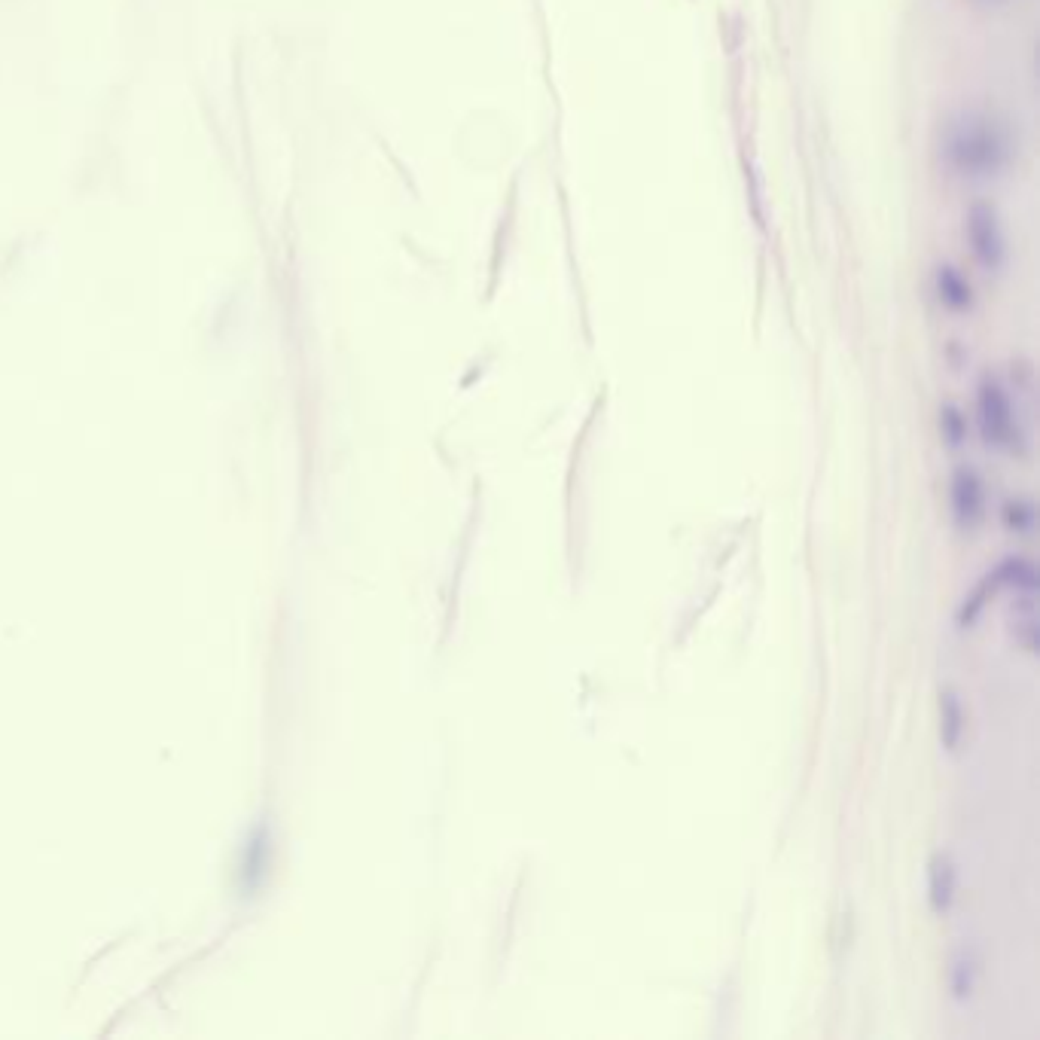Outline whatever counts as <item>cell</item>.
<instances>
[{
	"label": "cell",
	"instance_id": "6",
	"mask_svg": "<svg viewBox=\"0 0 1040 1040\" xmlns=\"http://www.w3.org/2000/svg\"><path fill=\"white\" fill-rule=\"evenodd\" d=\"M964 736V708L955 690H943L940 693V739L949 751L958 748Z\"/></svg>",
	"mask_w": 1040,
	"mask_h": 1040
},
{
	"label": "cell",
	"instance_id": "8",
	"mask_svg": "<svg viewBox=\"0 0 1040 1040\" xmlns=\"http://www.w3.org/2000/svg\"><path fill=\"white\" fill-rule=\"evenodd\" d=\"M976 986V958L970 949H958L949 967V989L958 1001H967Z\"/></svg>",
	"mask_w": 1040,
	"mask_h": 1040
},
{
	"label": "cell",
	"instance_id": "10",
	"mask_svg": "<svg viewBox=\"0 0 1040 1040\" xmlns=\"http://www.w3.org/2000/svg\"><path fill=\"white\" fill-rule=\"evenodd\" d=\"M998 574L995 571H989L986 574V580L980 583V586H976L970 595H967V601H964V607H961V626H970L976 617H980V610L986 607V601L998 592Z\"/></svg>",
	"mask_w": 1040,
	"mask_h": 1040
},
{
	"label": "cell",
	"instance_id": "4",
	"mask_svg": "<svg viewBox=\"0 0 1040 1040\" xmlns=\"http://www.w3.org/2000/svg\"><path fill=\"white\" fill-rule=\"evenodd\" d=\"M949 501H952L955 519L964 531H973L976 525H980L986 516V485H983L980 473H976L973 467H958L952 473Z\"/></svg>",
	"mask_w": 1040,
	"mask_h": 1040
},
{
	"label": "cell",
	"instance_id": "2",
	"mask_svg": "<svg viewBox=\"0 0 1040 1040\" xmlns=\"http://www.w3.org/2000/svg\"><path fill=\"white\" fill-rule=\"evenodd\" d=\"M976 406H980V424H983V437L1013 455V458H1025V434H1022V424L1016 418V409H1013V400L1010 394L1004 391V385L992 376H986L980 382V391H976Z\"/></svg>",
	"mask_w": 1040,
	"mask_h": 1040
},
{
	"label": "cell",
	"instance_id": "3",
	"mask_svg": "<svg viewBox=\"0 0 1040 1040\" xmlns=\"http://www.w3.org/2000/svg\"><path fill=\"white\" fill-rule=\"evenodd\" d=\"M964 223H967L964 232H967V241H970V251H973L976 263H980L986 272H1001L1007 248H1004V232H1001L995 208L986 205V202H976L967 211Z\"/></svg>",
	"mask_w": 1040,
	"mask_h": 1040
},
{
	"label": "cell",
	"instance_id": "12",
	"mask_svg": "<svg viewBox=\"0 0 1040 1040\" xmlns=\"http://www.w3.org/2000/svg\"><path fill=\"white\" fill-rule=\"evenodd\" d=\"M940 427H943V437H946L949 446L964 443V437H967V421H964V415H961L955 406H943V409H940Z\"/></svg>",
	"mask_w": 1040,
	"mask_h": 1040
},
{
	"label": "cell",
	"instance_id": "11",
	"mask_svg": "<svg viewBox=\"0 0 1040 1040\" xmlns=\"http://www.w3.org/2000/svg\"><path fill=\"white\" fill-rule=\"evenodd\" d=\"M1004 525L1013 534H1031V528H1034V504H1031V498H1010L1004 504Z\"/></svg>",
	"mask_w": 1040,
	"mask_h": 1040
},
{
	"label": "cell",
	"instance_id": "9",
	"mask_svg": "<svg viewBox=\"0 0 1040 1040\" xmlns=\"http://www.w3.org/2000/svg\"><path fill=\"white\" fill-rule=\"evenodd\" d=\"M995 574H998V583H1001V586H1013V589L1022 592V595H1031L1034 586H1037V571H1034V565H1031L1028 559H1022V556L1004 559V562L995 568Z\"/></svg>",
	"mask_w": 1040,
	"mask_h": 1040
},
{
	"label": "cell",
	"instance_id": "5",
	"mask_svg": "<svg viewBox=\"0 0 1040 1040\" xmlns=\"http://www.w3.org/2000/svg\"><path fill=\"white\" fill-rule=\"evenodd\" d=\"M955 885H958V873L949 854H937L931 861V873H928V891H931V906L937 912H949L952 900H955Z\"/></svg>",
	"mask_w": 1040,
	"mask_h": 1040
},
{
	"label": "cell",
	"instance_id": "7",
	"mask_svg": "<svg viewBox=\"0 0 1040 1040\" xmlns=\"http://www.w3.org/2000/svg\"><path fill=\"white\" fill-rule=\"evenodd\" d=\"M937 290H940V302L946 305V309H952V312H967V309H970L973 290H970V284L964 281V275H958L955 269H940V275H937Z\"/></svg>",
	"mask_w": 1040,
	"mask_h": 1040
},
{
	"label": "cell",
	"instance_id": "1",
	"mask_svg": "<svg viewBox=\"0 0 1040 1040\" xmlns=\"http://www.w3.org/2000/svg\"><path fill=\"white\" fill-rule=\"evenodd\" d=\"M943 153L961 177L989 180L1007 165L1010 144L1004 129L992 116L961 113L958 119L949 122L946 138H943Z\"/></svg>",
	"mask_w": 1040,
	"mask_h": 1040
}]
</instances>
